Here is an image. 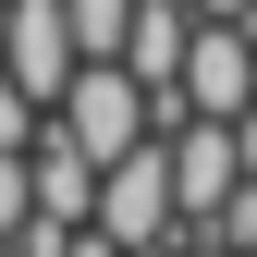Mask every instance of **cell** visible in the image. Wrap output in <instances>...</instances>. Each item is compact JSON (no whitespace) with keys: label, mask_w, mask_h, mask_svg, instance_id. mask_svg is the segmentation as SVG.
Wrapping results in <instances>:
<instances>
[{"label":"cell","mask_w":257,"mask_h":257,"mask_svg":"<svg viewBox=\"0 0 257 257\" xmlns=\"http://www.w3.org/2000/svg\"><path fill=\"white\" fill-rule=\"evenodd\" d=\"M25 220H37V159L0 147V233H25Z\"/></svg>","instance_id":"obj_8"},{"label":"cell","mask_w":257,"mask_h":257,"mask_svg":"<svg viewBox=\"0 0 257 257\" xmlns=\"http://www.w3.org/2000/svg\"><path fill=\"white\" fill-rule=\"evenodd\" d=\"M61 257H122V245L98 233V220H86V233H61Z\"/></svg>","instance_id":"obj_10"},{"label":"cell","mask_w":257,"mask_h":257,"mask_svg":"<svg viewBox=\"0 0 257 257\" xmlns=\"http://www.w3.org/2000/svg\"><path fill=\"white\" fill-rule=\"evenodd\" d=\"M122 257H184V233H159V245H122Z\"/></svg>","instance_id":"obj_12"},{"label":"cell","mask_w":257,"mask_h":257,"mask_svg":"<svg viewBox=\"0 0 257 257\" xmlns=\"http://www.w3.org/2000/svg\"><path fill=\"white\" fill-rule=\"evenodd\" d=\"M49 122H61L86 159H122V147H147V135H159V110H147L135 61H74V86L49 98Z\"/></svg>","instance_id":"obj_1"},{"label":"cell","mask_w":257,"mask_h":257,"mask_svg":"<svg viewBox=\"0 0 257 257\" xmlns=\"http://www.w3.org/2000/svg\"><path fill=\"white\" fill-rule=\"evenodd\" d=\"M0 257H25V245H13V233H0Z\"/></svg>","instance_id":"obj_15"},{"label":"cell","mask_w":257,"mask_h":257,"mask_svg":"<svg viewBox=\"0 0 257 257\" xmlns=\"http://www.w3.org/2000/svg\"><path fill=\"white\" fill-rule=\"evenodd\" d=\"M37 122H49V110H37V98H25V86H13V74H0V147H37Z\"/></svg>","instance_id":"obj_9"},{"label":"cell","mask_w":257,"mask_h":257,"mask_svg":"<svg viewBox=\"0 0 257 257\" xmlns=\"http://www.w3.org/2000/svg\"><path fill=\"white\" fill-rule=\"evenodd\" d=\"M37 220H61V233H74V220H98V159H86L74 135H61V122H37Z\"/></svg>","instance_id":"obj_5"},{"label":"cell","mask_w":257,"mask_h":257,"mask_svg":"<svg viewBox=\"0 0 257 257\" xmlns=\"http://www.w3.org/2000/svg\"><path fill=\"white\" fill-rule=\"evenodd\" d=\"M184 257H245V245H220V233H184Z\"/></svg>","instance_id":"obj_11"},{"label":"cell","mask_w":257,"mask_h":257,"mask_svg":"<svg viewBox=\"0 0 257 257\" xmlns=\"http://www.w3.org/2000/svg\"><path fill=\"white\" fill-rule=\"evenodd\" d=\"M0 37H13V0H0Z\"/></svg>","instance_id":"obj_14"},{"label":"cell","mask_w":257,"mask_h":257,"mask_svg":"<svg viewBox=\"0 0 257 257\" xmlns=\"http://www.w3.org/2000/svg\"><path fill=\"white\" fill-rule=\"evenodd\" d=\"M74 61H86V49H74V13H61V0H13V37H0V74H13V86H25L37 110L61 98V86H74Z\"/></svg>","instance_id":"obj_4"},{"label":"cell","mask_w":257,"mask_h":257,"mask_svg":"<svg viewBox=\"0 0 257 257\" xmlns=\"http://www.w3.org/2000/svg\"><path fill=\"white\" fill-rule=\"evenodd\" d=\"M196 13H233V25H245V13H257V0H196Z\"/></svg>","instance_id":"obj_13"},{"label":"cell","mask_w":257,"mask_h":257,"mask_svg":"<svg viewBox=\"0 0 257 257\" xmlns=\"http://www.w3.org/2000/svg\"><path fill=\"white\" fill-rule=\"evenodd\" d=\"M184 37H196V0H135V25H122V61H135V86H147V98L184 74Z\"/></svg>","instance_id":"obj_6"},{"label":"cell","mask_w":257,"mask_h":257,"mask_svg":"<svg viewBox=\"0 0 257 257\" xmlns=\"http://www.w3.org/2000/svg\"><path fill=\"white\" fill-rule=\"evenodd\" d=\"M159 147H172V208H184V233H208V220L233 208V184H245V122L184 110V122H159Z\"/></svg>","instance_id":"obj_2"},{"label":"cell","mask_w":257,"mask_h":257,"mask_svg":"<svg viewBox=\"0 0 257 257\" xmlns=\"http://www.w3.org/2000/svg\"><path fill=\"white\" fill-rule=\"evenodd\" d=\"M74 13V49L86 61H122V25H135V0H61Z\"/></svg>","instance_id":"obj_7"},{"label":"cell","mask_w":257,"mask_h":257,"mask_svg":"<svg viewBox=\"0 0 257 257\" xmlns=\"http://www.w3.org/2000/svg\"><path fill=\"white\" fill-rule=\"evenodd\" d=\"M98 233L110 245H159V233H184V208H172V147H122V159H98Z\"/></svg>","instance_id":"obj_3"}]
</instances>
